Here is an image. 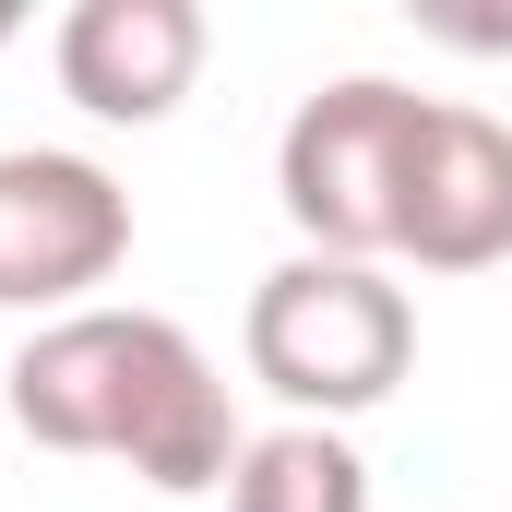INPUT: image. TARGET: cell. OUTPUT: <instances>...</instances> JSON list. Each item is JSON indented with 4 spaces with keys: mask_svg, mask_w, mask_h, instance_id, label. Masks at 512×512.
Returning <instances> with one entry per match:
<instances>
[{
    "mask_svg": "<svg viewBox=\"0 0 512 512\" xmlns=\"http://www.w3.org/2000/svg\"><path fill=\"white\" fill-rule=\"evenodd\" d=\"M12 417L24 441L48 453H108L143 489L191 501V489H227L239 477V417L215 358L167 322V310H72V322H36L24 358H12Z\"/></svg>",
    "mask_w": 512,
    "mask_h": 512,
    "instance_id": "obj_1",
    "label": "cell"
},
{
    "mask_svg": "<svg viewBox=\"0 0 512 512\" xmlns=\"http://www.w3.org/2000/svg\"><path fill=\"white\" fill-rule=\"evenodd\" d=\"M417 358V310L382 262H334V251H298L251 286V382H274L310 429L382 405Z\"/></svg>",
    "mask_w": 512,
    "mask_h": 512,
    "instance_id": "obj_2",
    "label": "cell"
},
{
    "mask_svg": "<svg viewBox=\"0 0 512 512\" xmlns=\"http://www.w3.org/2000/svg\"><path fill=\"white\" fill-rule=\"evenodd\" d=\"M417 120H429V96L382 84V72H346V84L298 96V120L274 143V203H286L298 251H334V262H382L393 251Z\"/></svg>",
    "mask_w": 512,
    "mask_h": 512,
    "instance_id": "obj_3",
    "label": "cell"
},
{
    "mask_svg": "<svg viewBox=\"0 0 512 512\" xmlns=\"http://www.w3.org/2000/svg\"><path fill=\"white\" fill-rule=\"evenodd\" d=\"M131 262V191L96 155L24 143L0 155V310H96V286Z\"/></svg>",
    "mask_w": 512,
    "mask_h": 512,
    "instance_id": "obj_4",
    "label": "cell"
},
{
    "mask_svg": "<svg viewBox=\"0 0 512 512\" xmlns=\"http://www.w3.org/2000/svg\"><path fill=\"white\" fill-rule=\"evenodd\" d=\"M393 251L417 274H489V262H512V131L489 108L429 96L417 155H405V203H393Z\"/></svg>",
    "mask_w": 512,
    "mask_h": 512,
    "instance_id": "obj_5",
    "label": "cell"
},
{
    "mask_svg": "<svg viewBox=\"0 0 512 512\" xmlns=\"http://www.w3.org/2000/svg\"><path fill=\"white\" fill-rule=\"evenodd\" d=\"M203 84V0H72L60 96L84 120H167Z\"/></svg>",
    "mask_w": 512,
    "mask_h": 512,
    "instance_id": "obj_6",
    "label": "cell"
},
{
    "mask_svg": "<svg viewBox=\"0 0 512 512\" xmlns=\"http://www.w3.org/2000/svg\"><path fill=\"white\" fill-rule=\"evenodd\" d=\"M227 512H370V465L346 453V429L286 417V429H262L251 453H239Z\"/></svg>",
    "mask_w": 512,
    "mask_h": 512,
    "instance_id": "obj_7",
    "label": "cell"
},
{
    "mask_svg": "<svg viewBox=\"0 0 512 512\" xmlns=\"http://www.w3.org/2000/svg\"><path fill=\"white\" fill-rule=\"evenodd\" d=\"M12 36H24V12H12V0H0V48H12Z\"/></svg>",
    "mask_w": 512,
    "mask_h": 512,
    "instance_id": "obj_8",
    "label": "cell"
}]
</instances>
